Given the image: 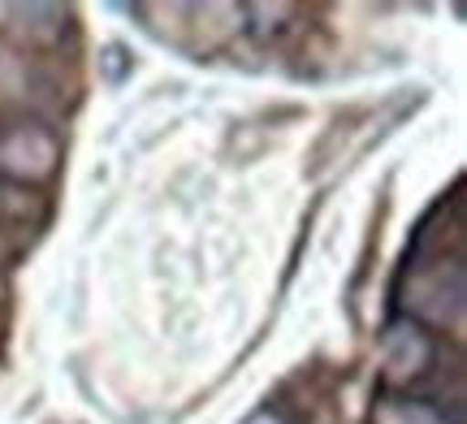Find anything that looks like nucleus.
Wrapping results in <instances>:
<instances>
[{
	"instance_id": "20e7f679",
	"label": "nucleus",
	"mask_w": 467,
	"mask_h": 424,
	"mask_svg": "<svg viewBox=\"0 0 467 424\" xmlns=\"http://www.w3.org/2000/svg\"><path fill=\"white\" fill-rule=\"evenodd\" d=\"M243 424H285V416L282 411H273V408H265V411H255V416H247Z\"/></svg>"
},
{
	"instance_id": "f257e3e1",
	"label": "nucleus",
	"mask_w": 467,
	"mask_h": 424,
	"mask_svg": "<svg viewBox=\"0 0 467 424\" xmlns=\"http://www.w3.org/2000/svg\"><path fill=\"white\" fill-rule=\"evenodd\" d=\"M61 170V139L48 121L9 113L0 118V182L5 187H44Z\"/></svg>"
},
{
	"instance_id": "7ed1b4c3",
	"label": "nucleus",
	"mask_w": 467,
	"mask_h": 424,
	"mask_svg": "<svg viewBox=\"0 0 467 424\" xmlns=\"http://www.w3.org/2000/svg\"><path fill=\"white\" fill-rule=\"evenodd\" d=\"M372 424H451V416L429 403V398H411V394L385 390L372 403Z\"/></svg>"
},
{
	"instance_id": "f03ea898",
	"label": "nucleus",
	"mask_w": 467,
	"mask_h": 424,
	"mask_svg": "<svg viewBox=\"0 0 467 424\" xmlns=\"http://www.w3.org/2000/svg\"><path fill=\"white\" fill-rule=\"evenodd\" d=\"M69 31V9L61 5H0V35H14L17 44L48 48L61 44Z\"/></svg>"
}]
</instances>
